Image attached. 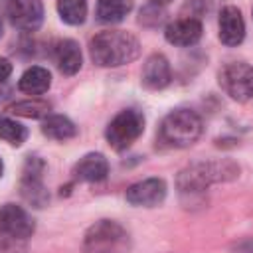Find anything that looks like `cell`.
Returning a JSON list of instances; mask_svg holds the SVG:
<instances>
[{"instance_id":"15","label":"cell","mask_w":253,"mask_h":253,"mask_svg":"<svg viewBox=\"0 0 253 253\" xmlns=\"http://www.w3.org/2000/svg\"><path fill=\"white\" fill-rule=\"evenodd\" d=\"M109 174V162L101 152H89L73 166V176L81 182H103Z\"/></svg>"},{"instance_id":"11","label":"cell","mask_w":253,"mask_h":253,"mask_svg":"<svg viewBox=\"0 0 253 253\" xmlns=\"http://www.w3.org/2000/svg\"><path fill=\"white\" fill-rule=\"evenodd\" d=\"M202 34H204L202 22L198 18H190V16L170 22L164 30L166 42L172 45H180V47H188V45L198 43Z\"/></svg>"},{"instance_id":"16","label":"cell","mask_w":253,"mask_h":253,"mask_svg":"<svg viewBox=\"0 0 253 253\" xmlns=\"http://www.w3.org/2000/svg\"><path fill=\"white\" fill-rule=\"evenodd\" d=\"M49 85H51V75L42 65L28 67L18 81V89L28 95H43L49 89Z\"/></svg>"},{"instance_id":"23","label":"cell","mask_w":253,"mask_h":253,"mask_svg":"<svg viewBox=\"0 0 253 253\" xmlns=\"http://www.w3.org/2000/svg\"><path fill=\"white\" fill-rule=\"evenodd\" d=\"M148 18H152V26H158L162 22L164 14L156 4H152V6H146L144 10H140V24H146Z\"/></svg>"},{"instance_id":"22","label":"cell","mask_w":253,"mask_h":253,"mask_svg":"<svg viewBox=\"0 0 253 253\" xmlns=\"http://www.w3.org/2000/svg\"><path fill=\"white\" fill-rule=\"evenodd\" d=\"M0 253H28V241L0 231Z\"/></svg>"},{"instance_id":"14","label":"cell","mask_w":253,"mask_h":253,"mask_svg":"<svg viewBox=\"0 0 253 253\" xmlns=\"http://www.w3.org/2000/svg\"><path fill=\"white\" fill-rule=\"evenodd\" d=\"M53 59H55L57 69L63 75H75L81 69V63H83L79 43L75 40H69V38L59 40L53 45Z\"/></svg>"},{"instance_id":"12","label":"cell","mask_w":253,"mask_h":253,"mask_svg":"<svg viewBox=\"0 0 253 253\" xmlns=\"http://www.w3.org/2000/svg\"><path fill=\"white\" fill-rule=\"evenodd\" d=\"M245 38V22L235 6H225L219 12V40L221 43L233 47L239 45Z\"/></svg>"},{"instance_id":"20","label":"cell","mask_w":253,"mask_h":253,"mask_svg":"<svg viewBox=\"0 0 253 253\" xmlns=\"http://www.w3.org/2000/svg\"><path fill=\"white\" fill-rule=\"evenodd\" d=\"M59 18L69 26H79L87 18V0H57Z\"/></svg>"},{"instance_id":"10","label":"cell","mask_w":253,"mask_h":253,"mask_svg":"<svg viewBox=\"0 0 253 253\" xmlns=\"http://www.w3.org/2000/svg\"><path fill=\"white\" fill-rule=\"evenodd\" d=\"M166 182L162 178H146V180H140L136 184H132L125 198L130 206H138V208H154L158 204L164 202L166 198Z\"/></svg>"},{"instance_id":"19","label":"cell","mask_w":253,"mask_h":253,"mask_svg":"<svg viewBox=\"0 0 253 253\" xmlns=\"http://www.w3.org/2000/svg\"><path fill=\"white\" fill-rule=\"evenodd\" d=\"M6 111L18 117H26V119H45L51 111V105L42 99H26V101L12 103Z\"/></svg>"},{"instance_id":"26","label":"cell","mask_w":253,"mask_h":253,"mask_svg":"<svg viewBox=\"0 0 253 253\" xmlns=\"http://www.w3.org/2000/svg\"><path fill=\"white\" fill-rule=\"evenodd\" d=\"M152 4H156V6H166V4H170L172 0H150Z\"/></svg>"},{"instance_id":"21","label":"cell","mask_w":253,"mask_h":253,"mask_svg":"<svg viewBox=\"0 0 253 253\" xmlns=\"http://www.w3.org/2000/svg\"><path fill=\"white\" fill-rule=\"evenodd\" d=\"M0 138L12 146H22L28 138V128L18 121L0 115Z\"/></svg>"},{"instance_id":"4","label":"cell","mask_w":253,"mask_h":253,"mask_svg":"<svg viewBox=\"0 0 253 253\" xmlns=\"http://www.w3.org/2000/svg\"><path fill=\"white\" fill-rule=\"evenodd\" d=\"M130 247L132 241L128 231L113 219L95 221L85 231L81 243L83 253H130Z\"/></svg>"},{"instance_id":"8","label":"cell","mask_w":253,"mask_h":253,"mask_svg":"<svg viewBox=\"0 0 253 253\" xmlns=\"http://www.w3.org/2000/svg\"><path fill=\"white\" fill-rule=\"evenodd\" d=\"M6 16L14 28L36 32L43 22V4L42 0H8Z\"/></svg>"},{"instance_id":"18","label":"cell","mask_w":253,"mask_h":253,"mask_svg":"<svg viewBox=\"0 0 253 253\" xmlns=\"http://www.w3.org/2000/svg\"><path fill=\"white\" fill-rule=\"evenodd\" d=\"M42 132L53 140H67L77 134V126L63 115H47L42 123Z\"/></svg>"},{"instance_id":"25","label":"cell","mask_w":253,"mask_h":253,"mask_svg":"<svg viewBox=\"0 0 253 253\" xmlns=\"http://www.w3.org/2000/svg\"><path fill=\"white\" fill-rule=\"evenodd\" d=\"M237 251L239 253H253V239H247V241L239 243L237 245Z\"/></svg>"},{"instance_id":"3","label":"cell","mask_w":253,"mask_h":253,"mask_svg":"<svg viewBox=\"0 0 253 253\" xmlns=\"http://www.w3.org/2000/svg\"><path fill=\"white\" fill-rule=\"evenodd\" d=\"M202 119L190 109H176L164 117L158 128V140L170 148H186L202 136Z\"/></svg>"},{"instance_id":"24","label":"cell","mask_w":253,"mask_h":253,"mask_svg":"<svg viewBox=\"0 0 253 253\" xmlns=\"http://www.w3.org/2000/svg\"><path fill=\"white\" fill-rule=\"evenodd\" d=\"M12 73V63L6 59V57H0V83L6 81Z\"/></svg>"},{"instance_id":"28","label":"cell","mask_w":253,"mask_h":253,"mask_svg":"<svg viewBox=\"0 0 253 253\" xmlns=\"http://www.w3.org/2000/svg\"><path fill=\"white\" fill-rule=\"evenodd\" d=\"M2 34H4V28H2V20H0V38H2Z\"/></svg>"},{"instance_id":"17","label":"cell","mask_w":253,"mask_h":253,"mask_svg":"<svg viewBox=\"0 0 253 253\" xmlns=\"http://www.w3.org/2000/svg\"><path fill=\"white\" fill-rule=\"evenodd\" d=\"M132 10V0H99L95 16L103 24H119Z\"/></svg>"},{"instance_id":"13","label":"cell","mask_w":253,"mask_h":253,"mask_svg":"<svg viewBox=\"0 0 253 253\" xmlns=\"http://www.w3.org/2000/svg\"><path fill=\"white\" fill-rule=\"evenodd\" d=\"M170 79H172V69L162 53H152L150 57H146L142 65V85L146 89L152 91L164 89L166 85H170Z\"/></svg>"},{"instance_id":"9","label":"cell","mask_w":253,"mask_h":253,"mask_svg":"<svg viewBox=\"0 0 253 253\" xmlns=\"http://www.w3.org/2000/svg\"><path fill=\"white\" fill-rule=\"evenodd\" d=\"M0 231L28 241V237H32V233L36 231V221L22 206L4 204L0 208Z\"/></svg>"},{"instance_id":"2","label":"cell","mask_w":253,"mask_h":253,"mask_svg":"<svg viewBox=\"0 0 253 253\" xmlns=\"http://www.w3.org/2000/svg\"><path fill=\"white\" fill-rule=\"evenodd\" d=\"M239 176V166L231 160H202L180 170L176 186L182 194H198L215 182H229Z\"/></svg>"},{"instance_id":"7","label":"cell","mask_w":253,"mask_h":253,"mask_svg":"<svg viewBox=\"0 0 253 253\" xmlns=\"http://www.w3.org/2000/svg\"><path fill=\"white\" fill-rule=\"evenodd\" d=\"M45 162L40 156H28L22 178H20V194L32 208H43L49 202V194L43 186Z\"/></svg>"},{"instance_id":"5","label":"cell","mask_w":253,"mask_h":253,"mask_svg":"<svg viewBox=\"0 0 253 253\" xmlns=\"http://www.w3.org/2000/svg\"><path fill=\"white\" fill-rule=\"evenodd\" d=\"M144 130V115L136 109H125L109 123L105 130V138L109 146L117 152L126 150Z\"/></svg>"},{"instance_id":"6","label":"cell","mask_w":253,"mask_h":253,"mask_svg":"<svg viewBox=\"0 0 253 253\" xmlns=\"http://www.w3.org/2000/svg\"><path fill=\"white\" fill-rule=\"evenodd\" d=\"M217 81L233 101L247 103L253 99V65L245 61H231L219 69Z\"/></svg>"},{"instance_id":"1","label":"cell","mask_w":253,"mask_h":253,"mask_svg":"<svg viewBox=\"0 0 253 253\" xmlns=\"http://www.w3.org/2000/svg\"><path fill=\"white\" fill-rule=\"evenodd\" d=\"M89 53L99 67H119L140 55V42L125 30H105L91 38Z\"/></svg>"},{"instance_id":"27","label":"cell","mask_w":253,"mask_h":253,"mask_svg":"<svg viewBox=\"0 0 253 253\" xmlns=\"http://www.w3.org/2000/svg\"><path fill=\"white\" fill-rule=\"evenodd\" d=\"M4 174V162H2V158H0V176Z\"/></svg>"}]
</instances>
